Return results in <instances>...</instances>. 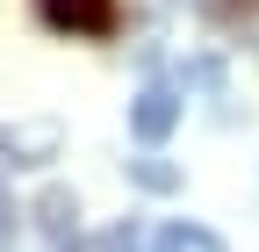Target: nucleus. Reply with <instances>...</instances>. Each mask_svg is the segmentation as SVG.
<instances>
[{"label": "nucleus", "instance_id": "obj_7", "mask_svg": "<svg viewBox=\"0 0 259 252\" xmlns=\"http://www.w3.org/2000/svg\"><path fill=\"white\" fill-rule=\"evenodd\" d=\"M15 238H22V209L15 195H0V252H15Z\"/></svg>", "mask_w": 259, "mask_h": 252}, {"label": "nucleus", "instance_id": "obj_1", "mask_svg": "<svg viewBox=\"0 0 259 252\" xmlns=\"http://www.w3.org/2000/svg\"><path fill=\"white\" fill-rule=\"evenodd\" d=\"M65 151V130L51 115H22V122H0V166H51Z\"/></svg>", "mask_w": 259, "mask_h": 252}, {"label": "nucleus", "instance_id": "obj_6", "mask_svg": "<svg viewBox=\"0 0 259 252\" xmlns=\"http://www.w3.org/2000/svg\"><path fill=\"white\" fill-rule=\"evenodd\" d=\"M130 180L151 187V195H173V187H180V173H173V166H158V159H130Z\"/></svg>", "mask_w": 259, "mask_h": 252}, {"label": "nucleus", "instance_id": "obj_3", "mask_svg": "<svg viewBox=\"0 0 259 252\" xmlns=\"http://www.w3.org/2000/svg\"><path fill=\"white\" fill-rule=\"evenodd\" d=\"M173 122H180V94H173L166 79H151L137 101H130V130H137V144H166Z\"/></svg>", "mask_w": 259, "mask_h": 252}, {"label": "nucleus", "instance_id": "obj_4", "mask_svg": "<svg viewBox=\"0 0 259 252\" xmlns=\"http://www.w3.org/2000/svg\"><path fill=\"white\" fill-rule=\"evenodd\" d=\"M151 252H223V238L202 231V224H166V231L151 238Z\"/></svg>", "mask_w": 259, "mask_h": 252}, {"label": "nucleus", "instance_id": "obj_5", "mask_svg": "<svg viewBox=\"0 0 259 252\" xmlns=\"http://www.w3.org/2000/svg\"><path fill=\"white\" fill-rule=\"evenodd\" d=\"M72 252H137V231L130 224H108V231H87Z\"/></svg>", "mask_w": 259, "mask_h": 252}, {"label": "nucleus", "instance_id": "obj_2", "mask_svg": "<svg viewBox=\"0 0 259 252\" xmlns=\"http://www.w3.org/2000/svg\"><path fill=\"white\" fill-rule=\"evenodd\" d=\"M36 15L65 36H115V22H122L115 0H36Z\"/></svg>", "mask_w": 259, "mask_h": 252}]
</instances>
